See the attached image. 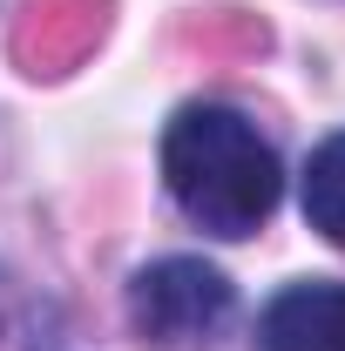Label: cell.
<instances>
[{"label":"cell","mask_w":345,"mask_h":351,"mask_svg":"<svg viewBox=\"0 0 345 351\" xmlns=\"http://www.w3.org/2000/svg\"><path fill=\"white\" fill-rule=\"evenodd\" d=\"M163 182L197 230L251 237L278 210L285 169H278V149L258 135L251 115L216 108V101H190L163 135Z\"/></svg>","instance_id":"6da1fadb"},{"label":"cell","mask_w":345,"mask_h":351,"mask_svg":"<svg viewBox=\"0 0 345 351\" xmlns=\"http://www.w3.org/2000/svg\"><path fill=\"white\" fill-rule=\"evenodd\" d=\"M230 277L210 270L203 257H156L129 284V317L156 345H210L230 324Z\"/></svg>","instance_id":"7a4b0ae2"},{"label":"cell","mask_w":345,"mask_h":351,"mask_svg":"<svg viewBox=\"0 0 345 351\" xmlns=\"http://www.w3.org/2000/svg\"><path fill=\"white\" fill-rule=\"evenodd\" d=\"M109 27V0H27L14 21V54L27 75H68Z\"/></svg>","instance_id":"3957f363"},{"label":"cell","mask_w":345,"mask_h":351,"mask_svg":"<svg viewBox=\"0 0 345 351\" xmlns=\"http://www.w3.org/2000/svg\"><path fill=\"white\" fill-rule=\"evenodd\" d=\"M258 351H345V284L311 277L278 291L258 317Z\"/></svg>","instance_id":"277c9868"},{"label":"cell","mask_w":345,"mask_h":351,"mask_svg":"<svg viewBox=\"0 0 345 351\" xmlns=\"http://www.w3.org/2000/svg\"><path fill=\"white\" fill-rule=\"evenodd\" d=\"M304 223L345 250V135L318 142L304 162Z\"/></svg>","instance_id":"5b68a950"}]
</instances>
